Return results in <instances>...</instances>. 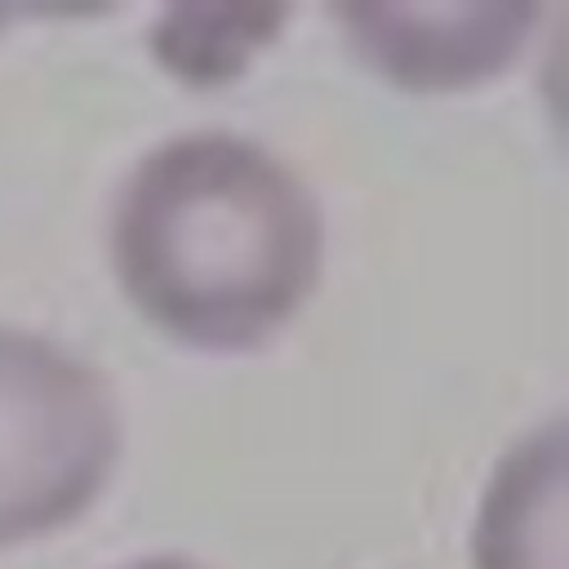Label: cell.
Instances as JSON below:
<instances>
[{"label":"cell","instance_id":"cell-1","mask_svg":"<svg viewBox=\"0 0 569 569\" xmlns=\"http://www.w3.org/2000/svg\"><path fill=\"white\" fill-rule=\"evenodd\" d=\"M307 178L236 129H187L133 160L111 200V262L147 320L200 347L271 338L316 289Z\"/></svg>","mask_w":569,"mask_h":569},{"label":"cell","instance_id":"cell-2","mask_svg":"<svg viewBox=\"0 0 569 569\" xmlns=\"http://www.w3.org/2000/svg\"><path fill=\"white\" fill-rule=\"evenodd\" d=\"M116 449L120 413L102 369L36 329L0 325V542L84 511Z\"/></svg>","mask_w":569,"mask_h":569},{"label":"cell","instance_id":"cell-3","mask_svg":"<svg viewBox=\"0 0 569 569\" xmlns=\"http://www.w3.org/2000/svg\"><path fill=\"white\" fill-rule=\"evenodd\" d=\"M333 13L369 62L413 89H449L498 71L538 18L533 4H338Z\"/></svg>","mask_w":569,"mask_h":569},{"label":"cell","instance_id":"cell-4","mask_svg":"<svg viewBox=\"0 0 569 569\" xmlns=\"http://www.w3.org/2000/svg\"><path fill=\"white\" fill-rule=\"evenodd\" d=\"M476 569H565V418L529 427L493 467L476 529Z\"/></svg>","mask_w":569,"mask_h":569},{"label":"cell","instance_id":"cell-5","mask_svg":"<svg viewBox=\"0 0 569 569\" xmlns=\"http://www.w3.org/2000/svg\"><path fill=\"white\" fill-rule=\"evenodd\" d=\"M289 18L284 4H240V9H213V4H173L156 18L151 44L173 76L191 84H213L240 71L244 53L276 36V27Z\"/></svg>","mask_w":569,"mask_h":569},{"label":"cell","instance_id":"cell-6","mask_svg":"<svg viewBox=\"0 0 569 569\" xmlns=\"http://www.w3.org/2000/svg\"><path fill=\"white\" fill-rule=\"evenodd\" d=\"M120 569H209V565H200V560H191V556H178V551H160V556L129 560V565H120Z\"/></svg>","mask_w":569,"mask_h":569}]
</instances>
